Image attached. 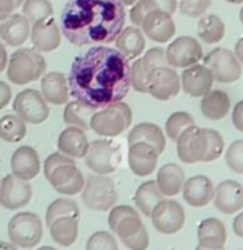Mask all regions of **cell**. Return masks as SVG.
<instances>
[{
	"mask_svg": "<svg viewBox=\"0 0 243 250\" xmlns=\"http://www.w3.org/2000/svg\"><path fill=\"white\" fill-rule=\"evenodd\" d=\"M67 80L75 100L99 110L122 102L128 95L132 88L130 60L117 48L94 45L75 57Z\"/></svg>",
	"mask_w": 243,
	"mask_h": 250,
	"instance_id": "cell-1",
	"label": "cell"
},
{
	"mask_svg": "<svg viewBox=\"0 0 243 250\" xmlns=\"http://www.w3.org/2000/svg\"><path fill=\"white\" fill-rule=\"evenodd\" d=\"M125 19L119 0H68L60 14V30L77 47L108 45L125 29Z\"/></svg>",
	"mask_w": 243,
	"mask_h": 250,
	"instance_id": "cell-2",
	"label": "cell"
},
{
	"mask_svg": "<svg viewBox=\"0 0 243 250\" xmlns=\"http://www.w3.org/2000/svg\"><path fill=\"white\" fill-rule=\"evenodd\" d=\"M47 74V62L35 48L19 47L9 57L7 77L15 85H27Z\"/></svg>",
	"mask_w": 243,
	"mask_h": 250,
	"instance_id": "cell-3",
	"label": "cell"
},
{
	"mask_svg": "<svg viewBox=\"0 0 243 250\" xmlns=\"http://www.w3.org/2000/svg\"><path fill=\"white\" fill-rule=\"evenodd\" d=\"M133 120L132 108L128 104L122 102L110 104V105L99 108L90 119V130L102 137H119L127 128H130Z\"/></svg>",
	"mask_w": 243,
	"mask_h": 250,
	"instance_id": "cell-4",
	"label": "cell"
},
{
	"mask_svg": "<svg viewBox=\"0 0 243 250\" xmlns=\"http://www.w3.org/2000/svg\"><path fill=\"white\" fill-rule=\"evenodd\" d=\"M9 239L19 249H34L43 237V225L37 213L19 212L9 222Z\"/></svg>",
	"mask_w": 243,
	"mask_h": 250,
	"instance_id": "cell-5",
	"label": "cell"
},
{
	"mask_svg": "<svg viewBox=\"0 0 243 250\" xmlns=\"http://www.w3.org/2000/svg\"><path fill=\"white\" fill-rule=\"evenodd\" d=\"M117 188L112 179L107 175H94L85 179L82 190V202L87 208L97 212H108L117 202Z\"/></svg>",
	"mask_w": 243,
	"mask_h": 250,
	"instance_id": "cell-6",
	"label": "cell"
},
{
	"mask_svg": "<svg viewBox=\"0 0 243 250\" xmlns=\"http://www.w3.org/2000/svg\"><path fill=\"white\" fill-rule=\"evenodd\" d=\"M83 159L90 170H94L99 175H110L119 168L122 162L120 145L108 139L94 140L88 145V150Z\"/></svg>",
	"mask_w": 243,
	"mask_h": 250,
	"instance_id": "cell-7",
	"label": "cell"
},
{
	"mask_svg": "<svg viewBox=\"0 0 243 250\" xmlns=\"http://www.w3.org/2000/svg\"><path fill=\"white\" fill-rule=\"evenodd\" d=\"M203 65L212 72L213 79L220 83H233L242 77V63L232 50L225 47L213 48L203 57Z\"/></svg>",
	"mask_w": 243,
	"mask_h": 250,
	"instance_id": "cell-8",
	"label": "cell"
},
{
	"mask_svg": "<svg viewBox=\"0 0 243 250\" xmlns=\"http://www.w3.org/2000/svg\"><path fill=\"white\" fill-rule=\"evenodd\" d=\"M12 105H14V112L20 119L32 125H40L50 115L48 102L42 97L40 90H34V88L20 92L12 102Z\"/></svg>",
	"mask_w": 243,
	"mask_h": 250,
	"instance_id": "cell-9",
	"label": "cell"
},
{
	"mask_svg": "<svg viewBox=\"0 0 243 250\" xmlns=\"http://www.w3.org/2000/svg\"><path fill=\"white\" fill-rule=\"evenodd\" d=\"M206 152H208V140L206 130L197 125H192L183 132L177 140V154L178 159L185 164L205 162Z\"/></svg>",
	"mask_w": 243,
	"mask_h": 250,
	"instance_id": "cell-10",
	"label": "cell"
},
{
	"mask_svg": "<svg viewBox=\"0 0 243 250\" xmlns=\"http://www.w3.org/2000/svg\"><path fill=\"white\" fill-rule=\"evenodd\" d=\"M150 219L153 222V227L163 235H173L180 232L185 225V210L177 200L163 199L153 208Z\"/></svg>",
	"mask_w": 243,
	"mask_h": 250,
	"instance_id": "cell-11",
	"label": "cell"
},
{
	"mask_svg": "<svg viewBox=\"0 0 243 250\" xmlns=\"http://www.w3.org/2000/svg\"><path fill=\"white\" fill-rule=\"evenodd\" d=\"M147 88H148V94L153 99L162 100V102L177 97L178 92L182 90L180 75L177 74V68L170 65H162L153 68L148 75Z\"/></svg>",
	"mask_w": 243,
	"mask_h": 250,
	"instance_id": "cell-12",
	"label": "cell"
},
{
	"mask_svg": "<svg viewBox=\"0 0 243 250\" xmlns=\"http://www.w3.org/2000/svg\"><path fill=\"white\" fill-rule=\"evenodd\" d=\"M167 62L173 68H187L203 59V48L195 37H178L165 50Z\"/></svg>",
	"mask_w": 243,
	"mask_h": 250,
	"instance_id": "cell-13",
	"label": "cell"
},
{
	"mask_svg": "<svg viewBox=\"0 0 243 250\" xmlns=\"http://www.w3.org/2000/svg\"><path fill=\"white\" fill-rule=\"evenodd\" d=\"M32 200V185L27 180L15 177L14 173L5 175L0 182V205L7 210L23 208Z\"/></svg>",
	"mask_w": 243,
	"mask_h": 250,
	"instance_id": "cell-14",
	"label": "cell"
},
{
	"mask_svg": "<svg viewBox=\"0 0 243 250\" xmlns=\"http://www.w3.org/2000/svg\"><path fill=\"white\" fill-rule=\"evenodd\" d=\"M47 180L60 195H77L85 187V177L75 164L60 165L47 177Z\"/></svg>",
	"mask_w": 243,
	"mask_h": 250,
	"instance_id": "cell-15",
	"label": "cell"
},
{
	"mask_svg": "<svg viewBox=\"0 0 243 250\" xmlns=\"http://www.w3.org/2000/svg\"><path fill=\"white\" fill-rule=\"evenodd\" d=\"M142 32L157 43H165L172 40L177 34V25L172 15L163 10H153L143 19L140 25Z\"/></svg>",
	"mask_w": 243,
	"mask_h": 250,
	"instance_id": "cell-16",
	"label": "cell"
},
{
	"mask_svg": "<svg viewBox=\"0 0 243 250\" xmlns=\"http://www.w3.org/2000/svg\"><path fill=\"white\" fill-rule=\"evenodd\" d=\"M182 82V90L190 97H203L208 94L213 88V79L212 72L206 65L202 63H195L190 65L183 70V74L180 75Z\"/></svg>",
	"mask_w": 243,
	"mask_h": 250,
	"instance_id": "cell-17",
	"label": "cell"
},
{
	"mask_svg": "<svg viewBox=\"0 0 243 250\" xmlns=\"http://www.w3.org/2000/svg\"><path fill=\"white\" fill-rule=\"evenodd\" d=\"M30 40L34 48L39 50L40 54L54 52L60 47V42H62V30L57 25L54 17H48L45 20L32 23Z\"/></svg>",
	"mask_w": 243,
	"mask_h": 250,
	"instance_id": "cell-18",
	"label": "cell"
},
{
	"mask_svg": "<svg viewBox=\"0 0 243 250\" xmlns=\"http://www.w3.org/2000/svg\"><path fill=\"white\" fill-rule=\"evenodd\" d=\"M160 152L147 142L128 145V165L137 177H147L157 168Z\"/></svg>",
	"mask_w": 243,
	"mask_h": 250,
	"instance_id": "cell-19",
	"label": "cell"
},
{
	"mask_svg": "<svg viewBox=\"0 0 243 250\" xmlns=\"http://www.w3.org/2000/svg\"><path fill=\"white\" fill-rule=\"evenodd\" d=\"M215 208L222 213H237L243 208V185L237 180H223L215 187Z\"/></svg>",
	"mask_w": 243,
	"mask_h": 250,
	"instance_id": "cell-20",
	"label": "cell"
},
{
	"mask_svg": "<svg viewBox=\"0 0 243 250\" xmlns=\"http://www.w3.org/2000/svg\"><path fill=\"white\" fill-rule=\"evenodd\" d=\"M182 193H183V199L188 205H192L195 208H202L206 207L213 200L215 185H213V182L208 177L193 175L188 180H185Z\"/></svg>",
	"mask_w": 243,
	"mask_h": 250,
	"instance_id": "cell-21",
	"label": "cell"
},
{
	"mask_svg": "<svg viewBox=\"0 0 243 250\" xmlns=\"http://www.w3.org/2000/svg\"><path fill=\"white\" fill-rule=\"evenodd\" d=\"M32 22L23 14H12L0 22V40L9 47H22L30 39Z\"/></svg>",
	"mask_w": 243,
	"mask_h": 250,
	"instance_id": "cell-22",
	"label": "cell"
},
{
	"mask_svg": "<svg viewBox=\"0 0 243 250\" xmlns=\"http://www.w3.org/2000/svg\"><path fill=\"white\" fill-rule=\"evenodd\" d=\"M10 168L15 177L30 182L32 179H35V177L39 175L40 168H42L37 150H35L34 147H30V145H22V147H19L17 150L12 154Z\"/></svg>",
	"mask_w": 243,
	"mask_h": 250,
	"instance_id": "cell-23",
	"label": "cell"
},
{
	"mask_svg": "<svg viewBox=\"0 0 243 250\" xmlns=\"http://www.w3.org/2000/svg\"><path fill=\"white\" fill-rule=\"evenodd\" d=\"M40 94L48 104L65 105L70 97L67 75L62 72H48L40 79Z\"/></svg>",
	"mask_w": 243,
	"mask_h": 250,
	"instance_id": "cell-24",
	"label": "cell"
},
{
	"mask_svg": "<svg viewBox=\"0 0 243 250\" xmlns=\"http://www.w3.org/2000/svg\"><path fill=\"white\" fill-rule=\"evenodd\" d=\"M59 152L65 154L72 159H83L88 150V142L85 130L79 127H67L62 134L59 135Z\"/></svg>",
	"mask_w": 243,
	"mask_h": 250,
	"instance_id": "cell-25",
	"label": "cell"
},
{
	"mask_svg": "<svg viewBox=\"0 0 243 250\" xmlns=\"http://www.w3.org/2000/svg\"><path fill=\"white\" fill-rule=\"evenodd\" d=\"M115 48L132 62L145 52V34L140 27H125L115 39Z\"/></svg>",
	"mask_w": 243,
	"mask_h": 250,
	"instance_id": "cell-26",
	"label": "cell"
},
{
	"mask_svg": "<svg viewBox=\"0 0 243 250\" xmlns=\"http://www.w3.org/2000/svg\"><path fill=\"white\" fill-rule=\"evenodd\" d=\"M232 108V99L225 90H210L208 94L202 97L200 110L202 115L208 120H222L228 115Z\"/></svg>",
	"mask_w": 243,
	"mask_h": 250,
	"instance_id": "cell-27",
	"label": "cell"
},
{
	"mask_svg": "<svg viewBox=\"0 0 243 250\" xmlns=\"http://www.w3.org/2000/svg\"><path fill=\"white\" fill-rule=\"evenodd\" d=\"M198 245L206 249H223L226 242V229L223 222L218 219H205L197 230Z\"/></svg>",
	"mask_w": 243,
	"mask_h": 250,
	"instance_id": "cell-28",
	"label": "cell"
},
{
	"mask_svg": "<svg viewBox=\"0 0 243 250\" xmlns=\"http://www.w3.org/2000/svg\"><path fill=\"white\" fill-rule=\"evenodd\" d=\"M135 142H147L153 145L162 154L165 150V145H167V139H165L163 130L157 124L142 122L137 124L135 127H132L130 132H128V145Z\"/></svg>",
	"mask_w": 243,
	"mask_h": 250,
	"instance_id": "cell-29",
	"label": "cell"
},
{
	"mask_svg": "<svg viewBox=\"0 0 243 250\" xmlns=\"http://www.w3.org/2000/svg\"><path fill=\"white\" fill-rule=\"evenodd\" d=\"M185 173L177 164H165L157 173V185L165 197H173L182 192Z\"/></svg>",
	"mask_w": 243,
	"mask_h": 250,
	"instance_id": "cell-30",
	"label": "cell"
},
{
	"mask_svg": "<svg viewBox=\"0 0 243 250\" xmlns=\"http://www.w3.org/2000/svg\"><path fill=\"white\" fill-rule=\"evenodd\" d=\"M50 237L60 247H70L79 237V219L77 217H62L48 225Z\"/></svg>",
	"mask_w": 243,
	"mask_h": 250,
	"instance_id": "cell-31",
	"label": "cell"
},
{
	"mask_svg": "<svg viewBox=\"0 0 243 250\" xmlns=\"http://www.w3.org/2000/svg\"><path fill=\"white\" fill-rule=\"evenodd\" d=\"M163 197L165 195L162 193L159 185H157V180H148V182H143L137 188L135 205L145 217H150L153 208L157 207V204L163 200Z\"/></svg>",
	"mask_w": 243,
	"mask_h": 250,
	"instance_id": "cell-32",
	"label": "cell"
},
{
	"mask_svg": "<svg viewBox=\"0 0 243 250\" xmlns=\"http://www.w3.org/2000/svg\"><path fill=\"white\" fill-rule=\"evenodd\" d=\"M95 114V108L85 105L80 100H72L65 104L63 108V122L67 127H79L82 130H90V119Z\"/></svg>",
	"mask_w": 243,
	"mask_h": 250,
	"instance_id": "cell-33",
	"label": "cell"
},
{
	"mask_svg": "<svg viewBox=\"0 0 243 250\" xmlns=\"http://www.w3.org/2000/svg\"><path fill=\"white\" fill-rule=\"evenodd\" d=\"M198 39L203 43H218L222 39L225 37V22L218 15L210 14V15H202L197 25Z\"/></svg>",
	"mask_w": 243,
	"mask_h": 250,
	"instance_id": "cell-34",
	"label": "cell"
},
{
	"mask_svg": "<svg viewBox=\"0 0 243 250\" xmlns=\"http://www.w3.org/2000/svg\"><path fill=\"white\" fill-rule=\"evenodd\" d=\"M27 135V122L15 114H7L0 119V139L7 144L23 140Z\"/></svg>",
	"mask_w": 243,
	"mask_h": 250,
	"instance_id": "cell-35",
	"label": "cell"
},
{
	"mask_svg": "<svg viewBox=\"0 0 243 250\" xmlns=\"http://www.w3.org/2000/svg\"><path fill=\"white\" fill-rule=\"evenodd\" d=\"M62 217H77V219H80L79 204L74 202L72 199H65V197L54 200L47 208V215H45L47 225H50L57 219H62Z\"/></svg>",
	"mask_w": 243,
	"mask_h": 250,
	"instance_id": "cell-36",
	"label": "cell"
},
{
	"mask_svg": "<svg viewBox=\"0 0 243 250\" xmlns=\"http://www.w3.org/2000/svg\"><path fill=\"white\" fill-rule=\"evenodd\" d=\"M192 125H195V120L188 112H173L167 119V124H165V134L170 140L177 142L178 137Z\"/></svg>",
	"mask_w": 243,
	"mask_h": 250,
	"instance_id": "cell-37",
	"label": "cell"
},
{
	"mask_svg": "<svg viewBox=\"0 0 243 250\" xmlns=\"http://www.w3.org/2000/svg\"><path fill=\"white\" fill-rule=\"evenodd\" d=\"M22 14L34 22H40L54 15V5L50 0H25L22 3Z\"/></svg>",
	"mask_w": 243,
	"mask_h": 250,
	"instance_id": "cell-38",
	"label": "cell"
},
{
	"mask_svg": "<svg viewBox=\"0 0 243 250\" xmlns=\"http://www.w3.org/2000/svg\"><path fill=\"white\" fill-rule=\"evenodd\" d=\"M212 7V0H178V12L185 17L200 19Z\"/></svg>",
	"mask_w": 243,
	"mask_h": 250,
	"instance_id": "cell-39",
	"label": "cell"
},
{
	"mask_svg": "<svg viewBox=\"0 0 243 250\" xmlns=\"http://www.w3.org/2000/svg\"><path fill=\"white\" fill-rule=\"evenodd\" d=\"M225 162L230 170L235 173H243V139L235 140L228 145L225 152Z\"/></svg>",
	"mask_w": 243,
	"mask_h": 250,
	"instance_id": "cell-40",
	"label": "cell"
},
{
	"mask_svg": "<svg viewBox=\"0 0 243 250\" xmlns=\"http://www.w3.org/2000/svg\"><path fill=\"white\" fill-rule=\"evenodd\" d=\"M85 249L87 250H119V245H117V240L112 233L100 230V232H95L94 235H90Z\"/></svg>",
	"mask_w": 243,
	"mask_h": 250,
	"instance_id": "cell-41",
	"label": "cell"
},
{
	"mask_svg": "<svg viewBox=\"0 0 243 250\" xmlns=\"http://www.w3.org/2000/svg\"><path fill=\"white\" fill-rule=\"evenodd\" d=\"M205 130H206V140H208V152H206L205 162H213L220 155H223L225 152L223 137L220 135V132L212 130V128H205Z\"/></svg>",
	"mask_w": 243,
	"mask_h": 250,
	"instance_id": "cell-42",
	"label": "cell"
},
{
	"mask_svg": "<svg viewBox=\"0 0 243 250\" xmlns=\"http://www.w3.org/2000/svg\"><path fill=\"white\" fill-rule=\"evenodd\" d=\"M143 227H145V225L142 224L140 215L139 217H127V219L119 222V224H117V227L113 229L112 232L115 233V235H119L120 240H125V239H128V237L135 235L137 232H140Z\"/></svg>",
	"mask_w": 243,
	"mask_h": 250,
	"instance_id": "cell-43",
	"label": "cell"
},
{
	"mask_svg": "<svg viewBox=\"0 0 243 250\" xmlns=\"http://www.w3.org/2000/svg\"><path fill=\"white\" fill-rule=\"evenodd\" d=\"M153 10H159V7H157V3L153 2V0H137V2L132 5V9H130L132 23L135 27H140L142 22H143V19Z\"/></svg>",
	"mask_w": 243,
	"mask_h": 250,
	"instance_id": "cell-44",
	"label": "cell"
},
{
	"mask_svg": "<svg viewBox=\"0 0 243 250\" xmlns=\"http://www.w3.org/2000/svg\"><path fill=\"white\" fill-rule=\"evenodd\" d=\"M142 62H143V65H145V68H147L148 72H152L153 68H157V67L168 65L165 50H163V48H160V47L148 48V52H145L143 57H142Z\"/></svg>",
	"mask_w": 243,
	"mask_h": 250,
	"instance_id": "cell-45",
	"label": "cell"
},
{
	"mask_svg": "<svg viewBox=\"0 0 243 250\" xmlns=\"http://www.w3.org/2000/svg\"><path fill=\"white\" fill-rule=\"evenodd\" d=\"M127 217H139V212L135 210L130 205H117V207L110 208V215H108V227L110 230L117 227V224L122 222Z\"/></svg>",
	"mask_w": 243,
	"mask_h": 250,
	"instance_id": "cell-46",
	"label": "cell"
},
{
	"mask_svg": "<svg viewBox=\"0 0 243 250\" xmlns=\"http://www.w3.org/2000/svg\"><path fill=\"white\" fill-rule=\"evenodd\" d=\"M65 164H75V159L62 154V152H55V154L48 155L45 159V162H43V175H45V179L55 170V168H59L60 165H65Z\"/></svg>",
	"mask_w": 243,
	"mask_h": 250,
	"instance_id": "cell-47",
	"label": "cell"
},
{
	"mask_svg": "<svg viewBox=\"0 0 243 250\" xmlns=\"http://www.w3.org/2000/svg\"><path fill=\"white\" fill-rule=\"evenodd\" d=\"M122 244H123L127 249H130V250H147L148 245H150V237H148L147 229L143 227L140 232H137L135 235L122 240Z\"/></svg>",
	"mask_w": 243,
	"mask_h": 250,
	"instance_id": "cell-48",
	"label": "cell"
},
{
	"mask_svg": "<svg viewBox=\"0 0 243 250\" xmlns=\"http://www.w3.org/2000/svg\"><path fill=\"white\" fill-rule=\"evenodd\" d=\"M12 100V88L7 82L0 80V110L5 108Z\"/></svg>",
	"mask_w": 243,
	"mask_h": 250,
	"instance_id": "cell-49",
	"label": "cell"
},
{
	"mask_svg": "<svg viewBox=\"0 0 243 250\" xmlns=\"http://www.w3.org/2000/svg\"><path fill=\"white\" fill-rule=\"evenodd\" d=\"M15 2L14 0H0V22H3L5 19H9L15 12Z\"/></svg>",
	"mask_w": 243,
	"mask_h": 250,
	"instance_id": "cell-50",
	"label": "cell"
},
{
	"mask_svg": "<svg viewBox=\"0 0 243 250\" xmlns=\"http://www.w3.org/2000/svg\"><path fill=\"white\" fill-rule=\"evenodd\" d=\"M232 122L237 130L243 132V100H240V102L235 105L233 114H232Z\"/></svg>",
	"mask_w": 243,
	"mask_h": 250,
	"instance_id": "cell-51",
	"label": "cell"
},
{
	"mask_svg": "<svg viewBox=\"0 0 243 250\" xmlns=\"http://www.w3.org/2000/svg\"><path fill=\"white\" fill-rule=\"evenodd\" d=\"M159 7V10H163L167 14L173 15L178 10V0H153Z\"/></svg>",
	"mask_w": 243,
	"mask_h": 250,
	"instance_id": "cell-52",
	"label": "cell"
},
{
	"mask_svg": "<svg viewBox=\"0 0 243 250\" xmlns=\"http://www.w3.org/2000/svg\"><path fill=\"white\" fill-rule=\"evenodd\" d=\"M7 63H9V55H7V48L5 43L0 40V74L7 68Z\"/></svg>",
	"mask_w": 243,
	"mask_h": 250,
	"instance_id": "cell-53",
	"label": "cell"
},
{
	"mask_svg": "<svg viewBox=\"0 0 243 250\" xmlns=\"http://www.w3.org/2000/svg\"><path fill=\"white\" fill-rule=\"evenodd\" d=\"M233 232L237 233L238 237H242V239H243V212L238 213L237 219L233 220Z\"/></svg>",
	"mask_w": 243,
	"mask_h": 250,
	"instance_id": "cell-54",
	"label": "cell"
},
{
	"mask_svg": "<svg viewBox=\"0 0 243 250\" xmlns=\"http://www.w3.org/2000/svg\"><path fill=\"white\" fill-rule=\"evenodd\" d=\"M233 54L237 55V59L240 60V63L243 65V37L237 40V43H235V48H233Z\"/></svg>",
	"mask_w": 243,
	"mask_h": 250,
	"instance_id": "cell-55",
	"label": "cell"
},
{
	"mask_svg": "<svg viewBox=\"0 0 243 250\" xmlns=\"http://www.w3.org/2000/svg\"><path fill=\"white\" fill-rule=\"evenodd\" d=\"M19 247L12 242H0V250H17Z\"/></svg>",
	"mask_w": 243,
	"mask_h": 250,
	"instance_id": "cell-56",
	"label": "cell"
},
{
	"mask_svg": "<svg viewBox=\"0 0 243 250\" xmlns=\"http://www.w3.org/2000/svg\"><path fill=\"white\" fill-rule=\"evenodd\" d=\"M119 2H120V3H122V5H123V7H132L133 3L137 2V0H119Z\"/></svg>",
	"mask_w": 243,
	"mask_h": 250,
	"instance_id": "cell-57",
	"label": "cell"
},
{
	"mask_svg": "<svg viewBox=\"0 0 243 250\" xmlns=\"http://www.w3.org/2000/svg\"><path fill=\"white\" fill-rule=\"evenodd\" d=\"M195 250H225V249H206V247H202V245H198Z\"/></svg>",
	"mask_w": 243,
	"mask_h": 250,
	"instance_id": "cell-58",
	"label": "cell"
},
{
	"mask_svg": "<svg viewBox=\"0 0 243 250\" xmlns=\"http://www.w3.org/2000/svg\"><path fill=\"white\" fill-rule=\"evenodd\" d=\"M225 2H228V3H235V5H238V3H243V0H225Z\"/></svg>",
	"mask_w": 243,
	"mask_h": 250,
	"instance_id": "cell-59",
	"label": "cell"
},
{
	"mask_svg": "<svg viewBox=\"0 0 243 250\" xmlns=\"http://www.w3.org/2000/svg\"><path fill=\"white\" fill-rule=\"evenodd\" d=\"M14 2H15V7L19 9V7H22V3L25 2V0H14Z\"/></svg>",
	"mask_w": 243,
	"mask_h": 250,
	"instance_id": "cell-60",
	"label": "cell"
},
{
	"mask_svg": "<svg viewBox=\"0 0 243 250\" xmlns=\"http://www.w3.org/2000/svg\"><path fill=\"white\" fill-rule=\"evenodd\" d=\"M37 250H57L55 247H48V245H45V247H40V249H37Z\"/></svg>",
	"mask_w": 243,
	"mask_h": 250,
	"instance_id": "cell-61",
	"label": "cell"
},
{
	"mask_svg": "<svg viewBox=\"0 0 243 250\" xmlns=\"http://www.w3.org/2000/svg\"><path fill=\"white\" fill-rule=\"evenodd\" d=\"M240 22H242V25H243V7H242V10H240Z\"/></svg>",
	"mask_w": 243,
	"mask_h": 250,
	"instance_id": "cell-62",
	"label": "cell"
}]
</instances>
